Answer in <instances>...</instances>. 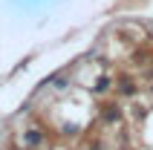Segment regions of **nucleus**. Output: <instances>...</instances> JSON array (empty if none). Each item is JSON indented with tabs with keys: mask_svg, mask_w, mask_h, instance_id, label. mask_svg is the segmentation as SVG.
<instances>
[{
	"mask_svg": "<svg viewBox=\"0 0 153 150\" xmlns=\"http://www.w3.org/2000/svg\"><path fill=\"white\" fill-rule=\"evenodd\" d=\"M43 139H41V133H32V130H29V133H26V144H41Z\"/></svg>",
	"mask_w": 153,
	"mask_h": 150,
	"instance_id": "1",
	"label": "nucleus"
}]
</instances>
